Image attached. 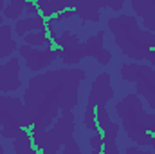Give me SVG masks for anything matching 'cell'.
Returning a JSON list of instances; mask_svg holds the SVG:
<instances>
[{
    "label": "cell",
    "mask_w": 155,
    "mask_h": 154,
    "mask_svg": "<svg viewBox=\"0 0 155 154\" xmlns=\"http://www.w3.org/2000/svg\"><path fill=\"white\" fill-rule=\"evenodd\" d=\"M87 73L79 67L51 69L33 76L24 93V103L35 116L31 134L54 123L60 111H72L79 103V85Z\"/></svg>",
    "instance_id": "1"
},
{
    "label": "cell",
    "mask_w": 155,
    "mask_h": 154,
    "mask_svg": "<svg viewBox=\"0 0 155 154\" xmlns=\"http://www.w3.org/2000/svg\"><path fill=\"white\" fill-rule=\"evenodd\" d=\"M108 29L114 35V42L132 60H144L146 53L155 49V33L141 27L139 20L132 15H119L108 20Z\"/></svg>",
    "instance_id": "2"
},
{
    "label": "cell",
    "mask_w": 155,
    "mask_h": 154,
    "mask_svg": "<svg viewBox=\"0 0 155 154\" xmlns=\"http://www.w3.org/2000/svg\"><path fill=\"white\" fill-rule=\"evenodd\" d=\"M116 113L126 136L134 143L152 147L155 140V114L144 111L139 94H126L116 103Z\"/></svg>",
    "instance_id": "3"
},
{
    "label": "cell",
    "mask_w": 155,
    "mask_h": 154,
    "mask_svg": "<svg viewBox=\"0 0 155 154\" xmlns=\"http://www.w3.org/2000/svg\"><path fill=\"white\" fill-rule=\"evenodd\" d=\"M31 136H33V143H35L36 151L43 154L58 152L74 136V113L72 111H63V114L54 120L51 129L47 127V129L35 132Z\"/></svg>",
    "instance_id": "4"
},
{
    "label": "cell",
    "mask_w": 155,
    "mask_h": 154,
    "mask_svg": "<svg viewBox=\"0 0 155 154\" xmlns=\"http://www.w3.org/2000/svg\"><path fill=\"white\" fill-rule=\"evenodd\" d=\"M33 121H35V116L20 98L0 94V125L15 127V129H20V127L31 129Z\"/></svg>",
    "instance_id": "5"
},
{
    "label": "cell",
    "mask_w": 155,
    "mask_h": 154,
    "mask_svg": "<svg viewBox=\"0 0 155 154\" xmlns=\"http://www.w3.org/2000/svg\"><path fill=\"white\" fill-rule=\"evenodd\" d=\"M18 53H20V56L25 60V65H27L29 71L40 73V71H43L45 67H49V65L58 58L60 49H52V47L38 49V47L29 45V44H24V45L18 47Z\"/></svg>",
    "instance_id": "6"
},
{
    "label": "cell",
    "mask_w": 155,
    "mask_h": 154,
    "mask_svg": "<svg viewBox=\"0 0 155 154\" xmlns=\"http://www.w3.org/2000/svg\"><path fill=\"white\" fill-rule=\"evenodd\" d=\"M96 120L97 127L103 134V152L105 154H119L117 149V136H119V125L110 120V114L107 111V105L96 107Z\"/></svg>",
    "instance_id": "7"
},
{
    "label": "cell",
    "mask_w": 155,
    "mask_h": 154,
    "mask_svg": "<svg viewBox=\"0 0 155 154\" xmlns=\"http://www.w3.org/2000/svg\"><path fill=\"white\" fill-rule=\"evenodd\" d=\"M114 98V87H112V76L108 73L97 75L92 82V87L88 91V100L87 105L97 107V105H107Z\"/></svg>",
    "instance_id": "8"
},
{
    "label": "cell",
    "mask_w": 155,
    "mask_h": 154,
    "mask_svg": "<svg viewBox=\"0 0 155 154\" xmlns=\"http://www.w3.org/2000/svg\"><path fill=\"white\" fill-rule=\"evenodd\" d=\"M20 60L11 56L5 64H0V91L15 93L20 89Z\"/></svg>",
    "instance_id": "9"
},
{
    "label": "cell",
    "mask_w": 155,
    "mask_h": 154,
    "mask_svg": "<svg viewBox=\"0 0 155 154\" xmlns=\"http://www.w3.org/2000/svg\"><path fill=\"white\" fill-rule=\"evenodd\" d=\"M85 53L90 58H96L101 65L110 64L112 60V53L108 49H105V31H97L96 35H92L90 38H87L85 42Z\"/></svg>",
    "instance_id": "10"
},
{
    "label": "cell",
    "mask_w": 155,
    "mask_h": 154,
    "mask_svg": "<svg viewBox=\"0 0 155 154\" xmlns=\"http://www.w3.org/2000/svg\"><path fill=\"white\" fill-rule=\"evenodd\" d=\"M43 29H47V18H43L40 13L38 15H29L27 18H18L15 27H13V31L20 38H24L31 31H43Z\"/></svg>",
    "instance_id": "11"
},
{
    "label": "cell",
    "mask_w": 155,
    "mask_h": 154,
    "mask_svg": "<svg viewBox=\"0 0 155 154\" xmlns=\"http://www.w3.org/2000/svg\"><path fill=\"white\" fill-rule=\"evenodd\" d=\"M76 15L83 22L97 24L101 20V5L97 0H76Z\"/></svg>",
    "instance_id": "12"
},
{
    "label": "cell",
    "mask_w": 155,
    "mask_h": 154,
    "mask_svg": "<svg viewBox=\"0 0 155 154\" xmlns=\"http://www.w3.org/2000/svg\"><path fill=\"white\" fill-rule=\"evenodd\" d=\"M13 149L16 154H36V147L33 143L31 131L25 127H20L16 136L13 138Z\"/></svg>",
    "instance_id": "13"
},
{
    "label": "cell",
    "mask_w": 155,
    "mask_h": 154,
    "mask_svg": "<svg viewBox=\"0 0 155 154\" xmlns=\"http://www.w3.org/2000/svg\"><path fill=\"white\" fill-rule=\"evenodd\" d=\"M74 5H76V0H47V2L40 4L38 9L43 18L51 20L54 15L65 11V9H74Z\"/></svg>",
    "instance_id": "14"
},
{
    "label": "cell",
    "mask_w": 155,
    "mask_h": 154,
    "mask_svg": "<svg viewBox=\"0 0 155 154\" xmlns=\"http://www.w3.org/2000/svg\"><path fill=\"white\" fill-rule=\"evenodd\" d=\"M11 33H13V27L9 24L0 26V60L9 56L11 53H15L18 49V45H16L15 38L11 37Z\"/></svg>",
    "instance_id": "15"
},
{
    "label": "cell",
    "mask_w": 155,
    "mask_h": 154,
    "mask_svg": "<svg viewBox=\"0 0 155 154\" xmlns=\"http://www.w3.org/2000/svg\"><path fill=\"white\" fill-rule=\"evenodd\" d=\"M132 9L135 11V16H139L141 20H152V18H155L153 0H132Z\"/></svg>",
    "instance_id": "16"
},
{
    "label": "cell",
    "mask_w": 155,
    "mask_h": 154,
    "mask_svg": "<svg viewBox=\"0 0 155 154\" xmlns=\"http://www.w3.org/2000/svg\"><path fill=\"white\" fill-rule=\"evenodd\" d=\"M24 42H25V44H29V45H33V47H41V45L51 47V45H52V40L49 38L47 29H43V31H31V33H27V35L24 37Z\"/></svg>",
    "instance_id": "17"
},
{
    "label": "cell",
    "mask_w": 155,
    "mask_h": 154,
    "mask_svg": "<svg viewBox=\"0 0 155 154\" xmlns=\"http://www.w3.org/2000/svg\"><path fill=\"white\" fill-rule=\"evenodd\" d=\"M24 11H25V0H9V4L4 7L2 13L9 20H18Z\"/></svg>",
    "instance_id": "18"
},
{
    "label": "cell",
    "mask_w": 155,
    "mask_h": 154,
    "mask_svg": "<svg viewBox=\"0 0 155 154\" xmlns=\"http://www.w3.org/2000/svg\"><path fill=\"white\" fill-rule=\"evenodd\" d=\"M52 42L60 49H72V47H76L78 44H79V37L74 35V33H71V31H61L60 37H56Z\"/></svg>",
    "instance_id": "19"
},
{
    "label": "cell",
    "mask_w": 155,
    "mask_h": 154,
    "mask_svg": "<svg viewBox=\"0 0 155 154\" xmlns=\"http://www.w3.org/2000/svg\"><path fill=\"white\" fill-rule=\"evenodd\" d=\"M83 121H85V127H87L88 131H92V132L99 129V127H97V120H96V107H92V105H87V107H85Z\"/></svg>",
    "instance_id": "20"
},
{
    "label": "cell",
    "mask_w": 155,
    "mask_h": 154,
    "mask_svg": "<svg viewBox=\"0 0 155 154\" xmlns=\"http://www.w3.org/2000/svg\"><path fill=\"white\" fill-rule=\"evenodd\" d=\"M90 149H92V152L94 154L103 152V134H101L99 129L94 131L92 136H90Z\"/></svg>",
    "instance_id": "21"
},
{
    "label": "cell",
    "mask_w": 155,
    "mask_h": 154,
    "mask_svg": "<svg viewBox=\"0 0 155 154\" xmlns=\"http://www.w3.org/2000/svg\"><path fill=\"white\" fill-rule=\"evenodd\" d=\"M97 2H99L101 7H108L112 11H121L126 0H97Z\"/></svg>",
    "instance_id": "22"
},
{
    "label": "cell",
    "mask_w": 155,
    "mask_h": 154,
    "mask_svg": "<svg viewBox=\"0 0 155 154\" xmlns=\"http://www.w3.org/2000/svg\"><path fill=\"white\" fill-rule=\"evenodd\" d=\"M63 154H79V145H78L74 140H69L63 145Z\"/></svg>",
    "instance_id": "23"
},
{
    "label": "cell",
    "mask_w": 155,
    "mask_h": 154,
    "mask_svg": "<svg viewBox=\"0 0 155 154\" xmlns=\"http://www.w3.org/2000/svg\"><path fill=\"white\" fill-rule=\"evenodd\" d=\"M25 11L29 15H38L40 13V9H38V5H36L35 0H25Z\"/></svg>",
    "instance_id": "24"
},
{
    "label": "cell",
    "mask_w": 155,
    "mask_h": 154,
    "mask_svg": "<svg viewBox=\"0 0 155 154\" xmlns=\"http://www.w3.org/2000/svg\"><path fill=\"white\" fill-rule=\"evenodd\" d=\"M144 60H146V62H148V64H150V65H152V67L155 69V49H150V51L146 53Z\"/></svg>",
    "instance_id": "25"
},
{
    "label": "cell",
    "mask_w": 155,
    "mask_h": 154,
    "mask_svg": "<svg viewBox=\"0 0 155 154\" xmlns=\"http://www.w3.org/2000/svg\"><path fill=\"white\" fill-rule=\"evenodd\" d=\"M124 152H126V154H143L144 151L141 149V145H137V143H135L134 147H128V149H126Z\"/></svg>",
    "instance_id": "26"
},
{
    "label": "cell",
    "mask_w": 155,
    "mask_h": 154,
    "mask_svg": "<svg viewBox=\"0 0 155 154\" xmlns=\"http://www.w3.org/2000/svg\"><path fill=\"white\" fill-rule=\"evenodd\" d=\"M4 7H5V0H0V11H4Z\"/></svg>",
    "instance_id": "27"
},
{
    "label": "cell",
    "mask_w": 155,
    "mask_h": 154,
    "mask_svg": "<svg viewBox=\"0 0 155 154\" xmlns=\"http://www.w3.org/2000/svg\"><path fill=\"white\" fill-rule=\"evenodd\" d=\"M0 154H4V147H2V143H0Z\"/></svg>",
    "instance_id": "28"
},
{
    "label": "cell",
    "mask_w": 155,
    "mask_h": 154,
    "mask_svg": "<svg viewBox=\"0 0 155 154\" xmlns=\"http://www.w3.org/2000/svg\"><path fill=\"white\" fill-rule=\"evenodd\" d=\"M150 149H153V151H155V140H153V143H152V147H150Z\"/></svg>",
    "instance_id": "29"
},
{
    "label": "cell",
    "mask_w": 155,
    "mask_h": 154,
    "mask_svg": "<svg viewBox=\"0 0 155 154\" xmlns=\"http://www.w3.org/2000/svg\"><path fill=\"white\" fill-rule=\"evenodd\" d=\"M2 24H4V18H2V16H0V26H2Z\"/></svg>",
    "instance_id": "30"
},
{
    "label": "cell",
    "mask_w": 155,
    "mask_h": 154,
    "mask_svg": "<svg viewBox=\"0 0 155 154\" xmlns=\"http://www.w3.org/2000/svg\"><path fill=\"white\" fill-rule=\"evenodd\" d=\"M153 2H155V0H153Z\"/></svg>",
    "instance_id": "31"
}]
</instances>
